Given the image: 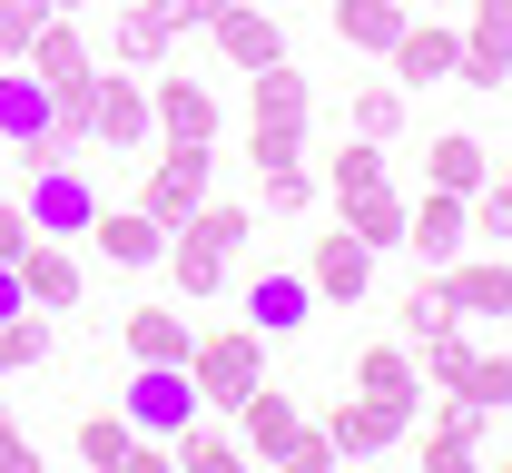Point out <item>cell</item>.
Instances as JSON below:
<instances>
[{
	"instance_id": "obj_1",
	"label": "cell",
	"mask_w": 512,
	"mask_h": 473,
	"mask_svg": "<svg viewBox=\"0 0 512 473\" xmlns=\"http://www.w3.org/2000/svg\"><path fill=\"white\" fill-rule=\"evenodd\" d=\"M306 129H316V79H306L296 60L247 69V168L306 158Z\"/></svg>"
},
{
	"instance_id": "obj_2",
	"label": "cell",
	"mask_w": 512,
	"mask_h": 473,
	"mask_svg": "<svg viewBox=\"0 0 512 473\" xmlns=\"http://www.w3.org/2000/svg\"><path fill=\"white\" fill-rule=\"evenodd\" d=\"M188 385H197V405H207V414H237L256 385H266V336H256V326H197Z\"/></svg>"
},
{
	"instance_id": "obj_3",
	"label": "cell",
	"mask_w": 512,
	"mask_h": 473,
	"mask_svg": "<svg viewBox=\"0 0 512 473\" xmlns=\"http://www.w3.org/2000/svg\"><path fill=\"white\" fill-rule=\"evenodd\" d=\"M207 178H217V148H197V138H168L158 158H148V178H138V207L178 237L197 207H207Z\"/></svg>"
},
{
	"instance_id": "obj_4",
	"label": "cell",
	"mask_w": 512,
	"mask_h": 473,
	"mask_svg": "<svg viewBox=\"0 0 512 473\" xmlns=\"http://www.w3.org/2000/svg\"><path fill=\"white\" fill-rule=\"evenodd\" d=\"M20 207H30L40 237H89V217H99V178H89V158L20 168Z\"/></svg>"
},
{
	"instance_id": "obj_5",
	"label": "cell",
	"mask_w": 512,
	"mask_h": 473,
	"mask_svg": "<svg viewBox=\"0 0 512 473\" xmlns=\"http://www.w3.org/2000/svg\"><path fill=\"white\" fill-rule=\"evenodd\" d=\"M414 414L424 405H394V395H335L325 444H335V464H365V454H394V444L414 434Z\"/></svg>"
},
{
	"instance_id": "obj_6",
	"label": "cell",
	"mask_w": 512,
	"mask_h": 473,
	"mask_svg": "<svg viewBox=\"0 0 512 473\" xmlns=\"http://www.w3.org/2000/svg\"><path fill=\"white\" fill-rule=\"evenodd\" d=\"M434 296L463 326H512V257L503 247L493 257H453V267H434Z\"/></svg>"
},
{
	"instance_id": "obj_7",
	"label": "cell",
	"mask_w": 512,
	"mask_h": 473,
	"mask_svg": "<svg viewBox=\"0 0 512 473\" xmlns=\"http://www.w3.org/2000/svg\"><path fill=\"white\" fill-rule=\"evenodd\" d=\"M0 148H10L20 168H50V158H60V148H50V89L20 60H0Z\"/></svg>"
},
{
	"instance_id": "obj_8",
	"label": "cell",
	"mask_w": 512,
	"mask_h": 473,
	"mask_svg": "<svg viewBox=\"0 0 512 473\" xmlns=\"http://www.w3.org/2000/svg\"><path fill=\"white\" fill-rule=\"evenodd\" d=\"M89 109H99V148H109V158H138V148L158 138V119H148V69H99Z\"/></svg>"
},
{
	"instance_id": "obj_9",
	"label": "cell",
	"mask_w": 512,
	"mask_h": 473,
	"mask_svg": "<svg viewBox=\"0 0 512 473\" xmlns=\"http://www.w3.org/2000/svg\"><path fill=\"white\" fill-rule=\"evenodd\" d=\"M20 69H30L40 89H89V79H99V50H89L79 10H50V20L30 30V50H20Z\"/></svg>"
},
{
	"instance_id": "obj_10",
	"label": "cell",
	"mask_w": 512,
	"mask_h": 473,
	"mask_svg": "<svg viewBox=\"0 0 512 473\" xmlns=\"http://www.w3.org/2000/svg\"><path fill=\"white\" fill-rule=\"evenodd\" d=\"M119 414L138 424V434H158V444H168V434H178L188 414H207V405H197L188 365H138V375H128V395H119Z\"/></svg>"
},
{
	"instance_id": "obj_11",
	"label": "cell",
	"mask_w": 512,
	"mask_h": 473,
	"mask_svg": "<svg viewBox=\"0 0 512 473\" xmlns=\"http://www.w3.org/2000/svg\"><path fill=\"white\" fill-rule=\"evenodd\" d=\"M463 237H473V198L424 188V198L404 207V257H414V267H453V257H463Z\"/></svg>"
},
{
	"instance_id": "obj_12",
	"label": "cell",
	"mask_w": 512,
	"mask_h": 473,
	"mask_svg": "<svg viewBox=\"0 0 512 473\" xmlns=\"http://www.w3.org/2000/svg\"><path fill=\"white\" fill-rule=\"evenodd\" d=\"M10 267H20V296H30L40 316H69V306L89 296V267H79V247H69V237H30Z\"/></svg>"
},
{
	"instance_id": "obj_13",
	"label": "cell",
	"mask_w": 512,
	"mask_h": 473,
	"mask_svg": "<svg viewBox=\"0 0 512 473\" xmlns=\"http://www.w3.org/2000/svg\"><path fill=\"white\" fill-rule=\"evenodd\" d=\"M384 60H394V89H434V79L463 69V30H444L434 10H414V20L394 30V50H384Z\"/></svg>"
},
{
	"instance_id": "obj_14",
	"label": "cell",
	"mask_w": 512,
	"mask_h": 473,
	"mask_svg": "<svg viewBox=\"0 0 512 473\" xmlns=\"http://www.w3.org/2000/svg\"><path fill=\"white\" fill-rule=\"evenodd\" d=\"M148 119H158V138H197V148H217V89L207 79H178V69H148Z\"/></svg>"
},
{
	"instance_id": "obj_15",
	"label": "cell",
	"mask_w": 512,
	"mask_h": 473,
	"mask_svg": "<svg viewBox=\"0 0 512 473\" xmlns=\"http://www.w3.org/2000/svg\"><path fill=\"white\" fill-rule=\"evenodd\" d=\"M207 40H217V60H227V69H266V60H286V20H276L266 0H227V10L207 20Z\"/></svg>"
},
{
	"instance_id": "obj_16",
	"label": "cell",
	"mask_w": 512,
	"mask_h": 473,
	"mask_svg": "<svg viewBox=\"0 0 512 473\" xmlns=\"http://www.w3.org/2000/svg\"><path fill=\"white\" fill-rule=\"evenodd\" d=\"M178 30L158 0H109V69H168Z\"/></svg>"
},
{
	"instance_id": "obj_17",
	"label": "cell",
	"mask_w": 512,
	"mask_h": 473,
	"mask_svg": "<svg viewBox=\"0 0 512 473\" xmlns=\"http://www.w3.org/2000/svg\"><path fill=\"white\" fill-rule=\"evenodd\" d=\"M463 89H503L512 79V0H473V20H463V69H453Z\"/></svg>"
},
{
	"instance_id": "obj_18",
	"label": "cell",
	"mask_w": 512,
	"mask_h": 473,
	"mask_svg": "<svg viewBox=\"0 0 512 473\" xmlns=\"http://www.w3.org/2000/svg\"><path fill=\"white\" fill-rule=\"evenodd\" d=\"M306 286H316V306H355V296L375 286V247H365L355 227L316 237V257H306Z\"/></svg>"
},
{
	"instance_id": "obj_19",
	"label": "cell",
	"mask_w": 512,
	"mask_h": 473,
	"mask_svg": "<svg viewBox=\"0 0 512 473\" xmlns=\"http://www.w3.org/2000/svg\"><path fill=\"white\" fill-rule=\"evenodd\" d=\"M89 247H99L109 267H158V257H168V227H158L148 207H109V198H99V217H89Z\"/></svg>"
},
{
	"instance_id": "obj_20",
	"label": "cell",
	"mask_w": 512,
	"mask_h": 473,
	"mask_svg": "<svg viewBox=\"0 0 512 473\" xmlns=\"http://www.w3.org/2000/svg\"><path fill=\"white\" fill-rule=\"evenodd\" d=\"M434 424H424V473H463L483 454V405H463V395H424Z\"/></svg>"
},
{
	"instance_id": "obj_21",
	"label": "cell",
	"mask_w": 512,
	"mask_h": 473,
	"mask_svg": "<svg viewBox=\"0 0 512 473\" xmlns=\"http://www.w3.org/2000/svg\"><path fill=\"white\" fill-rule=\"evenodd\" d=\"M119 336H128V365H188L197 326H188V306H128Z\"/></svg>"
},
{
	"instance_id": "obj_22",
	"label": "cell",
	"mask_w": 512,
	"mask_h": 473,
	"mask_svg": "<svg viewBox=\"0 0 512 473\" xmlns=\"http://www.w3.org/2000/svg\"><path fill=\"white\" fill-rule=\"evenodd\" d=\"M296 434H306V414H296V395H286V385H256L247 405H237V444H247L256 464H276Z\"/></svg>"
},
{
	"instance_id": "obj_23",
	"label": "cell",
	"mask_w": 512,
	"mask_h": 473,
	"mask_svg": "<svg viewBox=\"0 0 512 473\" xmlns=\"http://www.w3.org/2000/svg\"><path fill=\"white\" fill-rule=\"evenodd\" d=\"M404 355H414V375H424V385H434V395H444L453 375H463V365H473V326H463V316H424V326H414V336H404Z\"/></svg>"
},
{
	"instance_id": "obj_24",
	"label": "cell",
	"mask_w": 512,
	"mask_h": 473,
	"mask_svg": "<svg viewBox=\"0 0 512 473\" xmlns=\"http://www.w3.org/2000/svg\"><path fill=\"white\" fill-rule=\"evenodd\" d=\"M306 316H316V286H306V276L266 267V276L247 286V326H256V336H296Z\"/></svg>"
},
{
	"instance_id": "obj_25",
	"label": "cell",
	"mask_w": 512,
	"mask_h": 473,
	"mask_svg": "<svg viewBox=\"0 0 512 473\" xmlns=\"http://www.w3.org/2000/svg\"><path fill=\"white\" fill-rule=\"evenodd\" d=\"M483 178H493V148H483L473 129H444L434 148H424V188H453V198H473Z\"/></svg>"
},
{
	"instance_id": "obj_26",
	"label": "cell",
	"mask_w": 512,
	"mask_h": 473,
	"mask_svg": "<svg viewBox=\"0 0 512 473\" xmlns=\"http://www.w3.org/2000/svg\"><path fill=\"white\" fill-rule=\"evenodd\" d=\"M158 267L178 276V296H188V306H207V296H217V286H227V267H237V257H227V247H207V237H197V227H178V237H168V257H158Z\"/></svg>"
},
{
	"instance_id": "obj_27",
	"label": "cell",
	"mask_w": 512,
	"mask_h": 473,
	"mask_svg": "<svg viewBox=\"0 0 512 473\" xmlns=\"http://www.w3.org/2000/svg\"><path fill=\"white\" fill-rule=\"evenodd\" d=\"M325 10H335V40H345V50H365V60H384V50H394V30L414 20L404 0H325Z\"/></svg>"
},
{
	"instance_id": "obj_28",
	"label": "cell",
	"mask_w": 512,
	"mask_h": 473,
	"mask_svg": "<svg viewBox=\"0 0 512 473\" xmlns=\"http://www.w3.org/2000/svg\"><path fill=\"white\" fill-rule=\"evenodd\" d=\"M404 207H414V198L384 178V188H365V198H345V217H335V227H355V237L384 257V247H404Z\"/></svg>"
},
{
	"instance_id": "obj_29",
	"label": "cell",
	"mask_w": 512,
	"mask_h": 473,
	"mask_svg": "<svg viewBox=\"0 0 512 473\" xmlns=\"http://www.w3.org/2000/svg\"><path fill=\"white\" fill-rule=\"evenodd\" d=\"M128 454H138V424H128L119 405L79 414V464H89V473H128Z\"/></svg>"
},
{
	"instance_id": "obj_30",
	"label": "cell",
	"mask_w": 512,
	"mask_h": 473,
	"mask_svg": "<svg viewBox=\"0 0 512 473\" xmlns=\"http://www.w3.org/2000/svg\"><path fill=\"white\" fill-rule=\"evenodd\" d=\"M355 395H394V405H424V375H414V355H404V345H365V355H355Z\"/></svg>"
},
{
	"instance_id": "obj_31",
	"label": "cell",
	"mask_w": 512,
	"mask_h": 473,
	"mask_svg": "<svg viewBox=\"0 0 512 473\" xmlns=\"http://www.w3.org/2000/svg\"><path fill=\"white\" fill-rule=\"evenodd\" d=\"M394 168H384V138H345L335 158H325V188H335V207L345 198H365V188H384Z\"/></svg>"
},
{
	"instance_id": "obj_32",
	"label": "cell",
	"mask_w": 512,
	"mask_h": 473,
	"mask_svg": "<svg viewBox=\"0 0 512 473\" xmlns=\"http://www.w3.org/2000/svg\"><path fill=\"white\" fill-rule=\"evenodd\" d=\"M237 454H247V444H237V434H217V424H197V414L168 434V464H178V473H227Z\"/></svg>"
},
{
	"instance_id": "obj_33",
	"label": "cell",
	"mask_w": 512,
	"mask_h": 473,
	"mask_svg": "<svg viewBox=\"0 0 512 473\" xmlns=\"http://www.w3.org/2000/svg\"><path fill=\"white\" fill-rule=\"evenodd\" d=\"M444 395H463V405H483V414H503V405H512V355H483V345H473V365L453 375Z\"/></svg>"
},
{
	"instance_id": "obj_34",
	"label": "cell",
	"mask_w": 512,
	"mask_h": 473,
	"mask_svg": "<svg viewBox=\"0 0 512 473\" xmlns=\"http://www.w3.org/2000/svg\"><path fill=\"white\" fill-rule=\"evenodd\" d=\"M256 198H266V217H306V207H316V168H306V158L256 168Z\"/></svg>"
},
{
	"instance_id": "obj_35",
	"label": "cell",
	"mask_w": 512,
	"mask_h": 473,
	"mask_svg": "<svg viewBox=\"0 0 512 473\" xmlns=\"http://www.w3.org/2000/svg\"><path fill=\"white\" fill-rule=\"evenodd\" d=\"M345 119H355V138H394L404 129V89H394V79H365V89L345 99Z\"/></svg>"
},
{
	"instance_id": "obj_36",
	"label": "cell",
	"mask_w": 512,
	"mask_h": 473,
	"mask_svg": "<svg viewBox=\"0 0 512 473\" xmlns=\"http://www.w3.org/2000/svg\"><path fill=\"white\" fill-rule=\"evenodd\" d=\"M473 237H493V247H512V158H493V178L473 188Z\"/></svg>"
},
{
	"instance_id": "obj_37",
	"label": "cell",
	"mask_w": 512,
	"mask_h": 473,
	"mask_svg": "<svg viewBox=\"0 0 512 473\" xmlns=\"http://www.w3.org/2000/svg\"><path fill=\"white\" fill-rule=\"evenodd\" d=\"M50 355V326L40 316H0V375H20V365H40Z\"/></svg>"
},
{
	"instance_id": "obj_38",
	"label": "cell",
	"mask_w": 512,
	"mask_h": 473,
	"mask_svg": "<svg viewBox=\"0 0 512 473\" xmlns=\"http://www.w3.org/2000/svg\"><path fill=\"white\" fill-rule=\"evenodd\" d=\"M188 227H197V237H207V247H227V257H237V247H247V237H256V217H247V207H217V198L197 207Z\"/></svg>"
},
{
	"instance_id": "obj_39",
	"label": "cell",
	"mask_w": 512,
	"mask_h": 473,
	"mask_svg": "<svg viewBox=\"0 0 512 473\" xmlns=\"http://www.w3.org/2000/svg\"><path fill=\"white\" fill-rule=\"evenodd\" d=\"M40 20H50V0H0V60H20Z\"/></svg>"
},
{
	"instance_id": "obj_40",
	"label": "cell",
	"mask_w": 512,
	"mask_h": 473,
	"mask_svg": "<svg viewBox=\"0 0 512 473\" xmlns=\"http://www.w3.org/2000/svg\"><path fill=\"white\" fill-rule=\"evenodd\" d=\"M276 473H335V444H325V424H306V434L276 454Z\"/></svg>"
},
{
	"instance_id": "obj_41",
	"label": "cell",
	"mask_w": 512,
	"mask_h": 473,
	"mask_svg": "<svg viewBox=\"0 0 512 473\" xmlns=\"http://www.w3.org/2000/svg\"><path fill=\"white\" fill-rule=\"evenodd\" d=\"M30 237H40V227H30V207H20L10 188H0V267H10V257H20Z\"/></svg>"
},
{
	"instance_id": "obj_42",
	"label": "cell",
	"mask_w": 512,
	"mask_h": 473,
	"mask_svg": "<svg viewBox=\"0 0 512 473\" xmlns=\"http://www.w3.org/2000/svg\"><path fill=\"white\" fill-rule=\"evenodd\" d=\"M0 473H40V444H30L20 424H0Z\"/></svg>"
},
{
	"instance_id": "obj_43",
	"label": "cell",
	"mask_w": 512,
	"mask_h": 473,
	"mask_svg": "<svg viewBox=\"0 0 512 473\" xmlns=\"http://www.w3.org/2000/svg\"><path fill=\"white\" fill-rule=\"evenodd\" d=\"M158 10H168V30H207V20H217L227 0H158Z\"/></svg>"
},
{
	"instance_id": "obj_44",
	"label": "cell",
	"mask_w": 512,
	"mask_h": 473,
	"mask_svg": "<svg viewBox=\"0 0 512 473\" xmlns=\"http://www.w3.org/2000/svg\"><path fill=\"white\" fill-rule=\"evenodd\" d=\"M0 316H40V306L20 296V267H0Z\"/></svg>"
},
{
	"instance_id": "obj_45",
	"label": "cell",
	"mask_w": 512,
	"mask_h": 473,
	"mask_svg": "<svg viewBox=\"0 0 512 473\" xmlns=\"http://www.w3.org/2000/svg\"><path fill=\"white\" fill-rule=\"evenodd\" d=\"M10 178H20V158H10V148H0V188H10Z\"/></svg>"
},
{
	"instance_id": "obj_46",
	"label": "cell",
	"mask_w": 512,
	"mask_h": 473,
	"mask_svg": "<svg viewBox=\"0 0 512 473\" xmlns=\"http://www.w3.org/2000/svg\"><path fill=\"white\" fill-rule=\"evenodd\" d=\"M404 10H444V0H404Z\"/></svg>"
},
{
	"instance_id": "obj_47",
	"label": "cell",
	"mask_w": 512,
	"mask_h": 473,
	"mask_svg": "<svg viewBox=\"0 0 512 473\" xmlns=\"http://www.w3.org/2000/svg\"><path fill=\"white\" fill-rule=\"evenodd\" d=\"M50 10H89V0H50Z\"/></svg>"
},
{
	"instance_id": "obj_48",
	"label": "cell",
	"mask_w": 512,
	"mask_h": 473,
	"mask_svg": "<svg viewBox=\"0 0 512 473\" xmlns=\"http://www.w3.org/2000/svg\"><path fill=\"white\" fill-rule=\"evenodd\" d=\"M0 424H10V395H0Z\"/></svg>"
}]
</instances>
